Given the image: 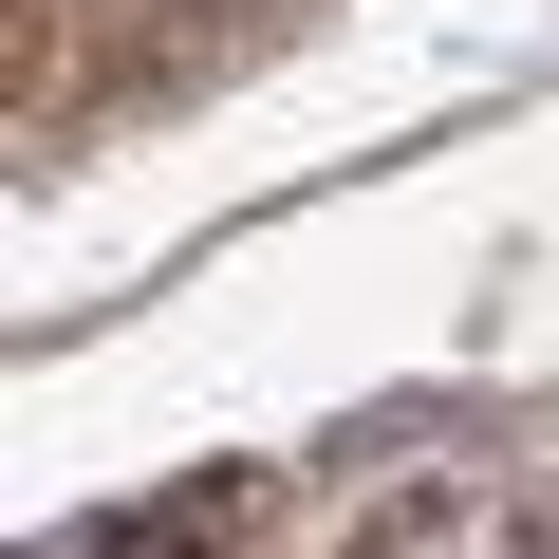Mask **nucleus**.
<instances>
[{
	"label": "nucleus",
	"mask_w": 559,
	"mask_h": 559,
	"mask_svg": "<svg viewBox=\"0 0 559 559\" xmlns=\"http://www.w3.org/2000/svg\"><path fill=\"white\" fill-rule=\"evenodd\" d=\"M522 559H559V485H522Z\"/></svg>",
	"instance_id": "1"
}]
</instances>
